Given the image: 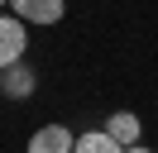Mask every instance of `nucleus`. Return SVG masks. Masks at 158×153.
<instances>
[{"mask_svg":"<svg viewBox=\"0 0 158 153\" xmlns=\"http://www.w3.org/2000/svg\"><path fill=\"white\" fill-rule=\"evenodd\" d=\"M24 24L15 14H0V72H10L15 62H24Z\"/></svg>","mask_w":158,"mask_h":153,"instance_id":"f257e3e1","label":"nucleus"},{"mask_svg":"<svg viewBox=\"0 0 158 153\" xmlns=\"http://www.w3.org/2000/svg\"><path fill=\"white\" fill-rule=\"evenodd\" d=\"M34 86H39V81H34V67H29V62H15L10 72H0V91H5V96H15V101L34 96Z\"/></svg>","mask_w":158,"mask_h":153,"instance_id":"39448f33","label":"nucleus"},{"mask_svg":"<svg viewBox=\"0 0 158 153\" xmlns=\"http://www.w3.org/2000/svg\"><path fill=\"white\" fill-rule=\"evenodd\" d=\"M15 5V19L19 24H58L62 19V0H10Z\"/></svg>","mask_w":158,"mask_h":153,"instance_id":"7ed1b4c3","label":"nucleus"},{"mask_svg":"<svg viewBox=\"0 0 158 153\" xmlns=\"http://www.w3.org/2000/svg\"><path fill=\"white\" fill-rule=\"evenodd\" d=\"M72 148H77V139H72L67 124H43V129H34L24 153H72Z\"/></svg>","mask_w":158,"mask_h":153,"instance_id":"f03ea898","label":"nucleus"},{"mask_svg":"<svg viewBox=\"0 0 158 153\" xmlns=\"http://www.w3.org/2000/svg\"><path fill=\"white\" fill-rule=\"evenodd\" d=\"M125 153H153V148H144V143H139V148H125Z\"/></svg>","mask_w":158,"mask_h":153,"instance_id":"0eeeda50","label":"nucleus"},{"mask_svg":"<svg viewBox=\"0 0 158 153\" xmlns=\"http://www.w3.org/2000/svg\"><path fill=\"white\" fill-rule=\"evenodd\" d=\"M72 153H125V148H120L106 129H91V134H81V139H77V148H72Z\"/></svg>","mask_w":158,"mask_h":153,"instance_id":"423d86ee","label":"nucleus"},{"mask_svg":"<svg viewBox=\"0 0 158 153\" xmlns=\"http://www.w3.org/2000/svg\"><path fill=\"white\" fill-rule=\"evenodd\" d=\"M5 5H10V0H0V10H5Z\"/></svg>","mask_w":158,"mask_h":153,"instance_id":"6e6552de","label":"nucleus"},{"mask_svg":"<svg viewBox=\"0 0 158 153\" xmlns=\"http://www.w3.org/2000/svg\"><path fill=\"white\" fill-rule=\"evenodd\" d=\"M101 129H106L110 139L120 143V148H139L144 124H139V115H134V110H115V115H106V124H101Z\"/></svg>","mask_w":158,"mask_h":153,"instance_id":"20e7f679","label":"nucleus"}]
</instances>
